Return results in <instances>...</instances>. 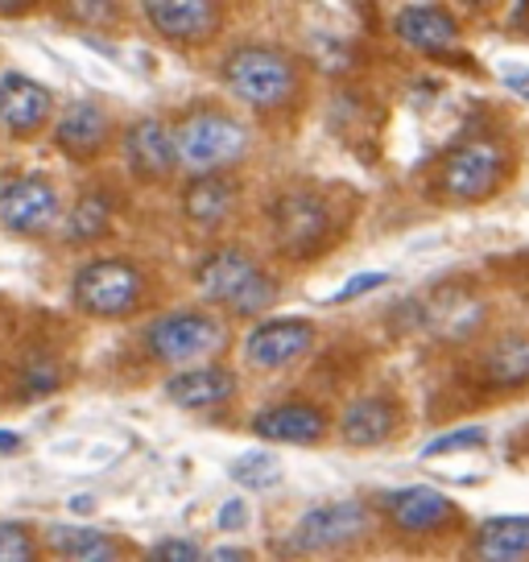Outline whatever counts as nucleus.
<instances>
[{
  "instance_id": "f257e3e1",
  "label": "nucleus",
  "mask_w": 529,
  "mask_h": 562,
  "mask_svg": "<svg viewBox=\"0 0 529 562\" xmlns=\"http://www.w3.org/2000/svg\"><path fill=\"white\" fill-rule=\"evenodd\" d=\"M194 285L207 302L232 306L236 315H261L264 306H273L278 299V285L264 278L261 265L240 248H220L207 261H199Z\"/></svg>"
},
{
  "instance_id": "f03ea898",
  "label": "nucleus",
  "mask_w": 529,
  "mask_h": 562,
  "mask_svg": "<svg viewBox=\"0 0 529 562\" xmlns=\"http://www.w3.org/2000/svg\"><path fill=\"white\" fill-rule=\"evenodd\" d=\"M248 149V133L240 121H232L228 112L199 108L191 116H182L175 128V158L199 175H212L220 166H232Z\"/></svg>"
},
{
  "instance_id": "7ed1b4c3",
  "label": "nucleus",
  "mask_w": 529,
  "mask_h": 562,
  "mask_svg": "<svg viewBox=\"0 0 529 562\" xmlns=\"http://www.w3.org/2000/svg\"><path fill=\"white\" fill-rule=\"evenodd\" d=\"M224 83L245 104L278 108L299 88V70L278 46H240L224 58Z\"/></svg>"
},
{
  "instance_id": "20e7f679",
  "label": "nucleus",
  "mask_w": 529,
  "mask_h": 562,
  "mask_svg": "<svg viewBox=\"0 0 529 562\" xmlns=\"http://www.w3.org/2000/svg\"><path fill=\"white\" fill-rule=\"evenodd\" d=\"M273 236L285 257H315L331 240V203L318 191H285L273 203Z\"/></svg>"
},
{
  "instance_id": "39448f33",
  "label": "nucleus",
  "mask_w": 529,
  "mask_h": 562,
  "mask_svg": "<svg viewBox=\"0 0 529 562\" xmlns=\"http://www.w3.org/2000/svg\"><path fill=\"white\" fill-rule=\"evenodd\" d=\"M75 306L100 318L128 315L142 302V273L128 261H91L75 273Z\"/></svg>"
},
{
  "instance_id": "423d86ee",
  "label": "nucleus",
  "mask_w": 529,
  "mask_h": 562,
  "mask_svg": "<svg viewBox=\"0 0 529 562\" xmlns=\"http://www.w3.org/2000/svg\"><path fill=\"white\" fill-rule=\"evenodd\" d=\"M220 323L203 311H175V315H161L158 323H149L145 331V348L154 351L166 364H191L203 360L207 351L220 348Z\"/></svg>"
},
{
  "instance_id": "0eeeda50",
  "label": "nucleus",
  "mask_w": 529,
  "mask_h": 562,
  "mask_svg": "<svg viewBox=\"0 0 529 562\" xmlns=\"http://www.w3.org/2000/svg\"><path fill=\"white\" fill-rule=\"evenodd\" d=\"M505 158L493 140H463L439 161V191L451 199H488L500 182Z\"/></svg>"
},
{
  "instance_id": "6e6552de",
  "label": "nucleus",
  "mask_w": 529,
  "mask_h": 562,
  "mask_svg": "<svg viewBox=\"0 0 529 562\" xmlns=\"http://www.w3.org/2000/svg\"><path fill=\"white\" fill-rule=\"evenodd\" d=\"M369 509L360 501H336V505H318L302 517L290 533V550L315 554V550H336L369 533Z\"/></svg>"
},
{
  "instance_id": "1a4fd4ad",
  "label": "nucleus",
  "mask_w": 529,
  "mask_h": 562,
  "mask_svg": "<svg viewBox=\"0 0 529 562\" xmlns=\"http://www.w3.org/2000/svg\"><path fill=\"white\" fill-rule=\"evenodd\" d=\"M315 344V327L306 318H269L245 339V356L252 369H285Z\"/></svg>"
},
{
  "instance_id": "9d476101",
  "label": "nucleus",
  "mask_w": 529,
  "mask_h": 562,
  "mask_svg": "<svg viewBox=\"0 0 529 562\" xmlns=\"http://www.w3.org/2000/svg\"><path fill=\"white\" fill-rule=\"evenodd\" d=\"M58 215V191L42 175L13 178L0 191V220L9 232H46Z\"/></svg>"
},
{
  "instance_id": "9b49d317",
  "label": "nucleus",
  "mask_w": 529,
  "mask_h": 562,
  "mask_svg": "<svg viewBox=\"0 0 529 562\" xmlns=\"http://www.w3.org/2000/svg\"><path fill=\"white\" fill-rule=\"evenodd\" d=\"M145 18L154 21V30L170 42H203L220 25V9L207 0H149Z\"/></svg>"
},
{
  "instance_id": "f8f14e48",
  "label": "nucleus",
  "mask_w": 529,
  "mask_h": 562,
  "mask_svg": "<svg viewBox=\"0 0 529 562\" xmlns=\"http://www.w3.org/2000/svg\"><path fill=\"white\" fill-rule=\"evenodd\" d=\"M124 158H128V166H133L137 178L158 182V178H166L178 166L175 133L161 121H137L124 133Z\"/></svg>"
},
{
  "instance_id": "ddd939ff",
  "label": "nucleus",
  "mask_w": 529,
  "mask_h": 562,
  "mask_svg": "<svg viewBox=\"0 0 529 562\" xmlns=\"http://www.w3.org/2000/svg\"><path fill=\"white\" fill-rule=\"evenodd\" d=\"M397 37L423 54H447L459 46V25L451 13H442L435 4H406L397 18H393Z\"/></svg>"
},
{
  "instance_id": "4468645a",
  "label": "nucleus",
  "mask_w": 529,
  "mask_h": 562,
  "mask_svg": "<svg viewBox=\"0 0 529 562\" xmlns=\"http://www.w3.org/2000/svg\"><path fill=\"white\" fill-rule=\"evenodd\" d=\"M327 430V418L318 414L315 405H302V402H282V405H269L252 418V435L269 442H299V447H311V442L323 439Z\"/></svg>"
},
{
  "instance_id": "2eb2a0df",
  "label": "nucleus",
  "mask_w": 529,
  "mask_h": 562,
  "mask_svg": "<svg viewBox=\"0 0 529 562\" xmlns=\"http://www.w3.org/2000/svg\"><path fill=\"white\" fill-rule=\"evenodd\" d=\"M50 91L34 83L30 75H4L0 79V124L9 133H34L37 124L50 116Z\"/></svg>"
},
{
  "instance_id": "dca6fc26",
  "label": "nucleus",
  "mask_w": 529,
  "mask_h": 562,
  "mask_svg": "<svg viewBox=\"0 0 529 562\" xmlns=\"http://www.w3.org/2000/svg\"><path fill=\"white\" fill-rule=\"evenodd\" d=\"M232 393H236V376L228 369H220V364L175 372L166 381V397L175 405H182V409H207V405L228 402Z\"/></svg>"
},
{
  "instance_id": "f3484780",
  "label": "nucleus",
  "mask_w": 529,
  "mask_h": 562,
  "mask_svg": "<svg viewBox=\"0 0 529 562\" xmlns=\"http://www.w3.org/2000/svg\"><path fill=\"white\" fill-rule=\"evenodd\" d=\"M385 509L397 529H406V533H426V529L442 526V521L451 517V501H447L439 488L414 484V488H402V492H393V496H385Z\"/></svg>"
},
{
  "instance_id": "a211bd4d",
  "label": "nucleus",
  "mask_w": 529,
  "mask_h": 562,
  "mask_svg": "<svg viewBox=\"0 0 529 562\" xmlns=\"http://www.w3.org/2000/svg\"><path fill=\"white\" fill-rule=\"evenodd\" d=\"M476 562H529V517H488L472 533Z\"/></svg>"
},
{
  "instance_id": "6ab92c4d",
  "label": "nucleus",
  "mask_w": 529,
  "mask_h": 562,
  "mask_svg": "<svg viewBox=\"0 0 529 562\" xmlns=\"http://www.w3.org/2000/svg\"><path fill=\"white\" fill-rule=\"evenodd\" d=\"M397 426V405L389 397H360L348 405V414L339 422V435L352 447H381Z\"/></svg>"
},
{
  "instance_id": "aec40b11",
  "label": "nucleus",
  "mask_w": 529,
  "mask_h": 562,
  "mask_svg": "<svg viewBox=\"0 0 529 562\" xmlns=\"http://www.w3.org/2000/svg\"><path fill=\"white\" fill-rule=\"evenodd\" d=\"M54 137H58V145H63L67 154H75V158H88V154H95V149L108 140L104 108L88 104V100L71 104L67 112H63V121H58V128H54Z\"/></svg>"
},
{
  "instance_id": "412c9836",
  "label": "nucleus",
  "mask_w": 529,
  "mask_h": 562,
  "mask_svg": "<svg viewBox=\"0 0 529 562\" xmlns=\"http://www.w3.org/2000/svg\"><path fill=\"white\" fill-rule=\"evenodd\" d=\"M480 376L496 389H513L529 381V335H505L480 356Z\"/></svg>"
},
{
  "instance_id": "4be33fe9",
  "label": "nucleus",
  "mask_w": 529,
  "mask_h": 562,
  "mask_svg": "<svg viewBox=\"0 0 529 562\" xmlns=\"http://www.w3.org/2000/svg\"><path fill=\"white\" fill-rule=\"evenodd\" d=\"M232 203H236V187L224 175H199L182 191V211L191 215L194 224H203V228L220 224L232 211Z\"/></svg>"
},
{
  "instance_id": "5701e85b",
  "label": "nucleus",
  "mask_w": 529,
  "mask_h": 562,
  "mask_svg": "<svg viewBox=\"0 0 529 562\" xmlns=\"http://www.w3.org/2000/svg\"><path fill=\"white\" fill-rule=\"evenodd\" d=\"M476 318H480V306L463 299L459 290H435V294H430V306L423 311L426 327H430V331H439V335H451V339L472 331V327H476Z\"/></svg>"
},
{
  "instance_id": "b1692460",
  "label": "nucleus",
  "mask_w": 529,
  "mask_h": 562,
  "mask_svg": "<svg viewBox=\"0 0 529 562\" xmlns=\"http://www.w3.org/2000/svg\"><path fill=\"white\" fill-rule=\"evenodd\" d=\"M54 546L63 562H116V542L95 529H54Z\"/></svg>"
},
{
  "instance_id": "393cba45",
  "label": "nucleus",
  "mask_w": 529,
  "mask_h": 562,
  "mask_svg": "<svg viewBox=\"0 0 529 562\" xmlns=\"http://www.w3.org/2000/svg\"><path fill=\"white\" fill-rule=\"evenodd\" d=\"M108 220H112V199L108 194H83L75 203L71 220H67V240L71 245H83V240H95L108 232Z\"/></svg>"
},
{
  "instance_id": "a878e982",
  "label": "nucleus",
  "mask_w": 529,
  "mask_h": 562,
  "mask_svg": "<svg viewBox=\"0 0 529 562\" xmlns=\"http://www.w3.org/2000/svg\"><path fill=\"white\" fill-rule=\"evenodd\" d=\"M232 480L252 492L273 488V484L282 480V463H278L273 456H264V451H248V456H240L236 463H232Z\"/></svg>"
},
{
  "instance_id": "bb28decb",
  "label": "nucleus",
  "mask_w": 529,
  "mask_h": 562,
  "mask_svg": "<svg viewBox=\"0 0 529 562\" xmlns=\"http://www.w3.org/2000/svg\"><path fill=\"white\" fill-rule=\"evenodd\" d=\"M484 439H488L484 426H463V430H451V435H442V439L426 442L423 459H439V456H451V451H476V447H484Z\"/></svg>"
},
{
  "instance_id": "cd10ccee",
  "label": "nucleus",
  "mask_w": 529,
  "mask_h": 562,
  "mask_svg": "<svg viewBox=\"0 0 529 562\" xmlns=\"http://www.w3.org/2000/svg\"><path fill=\"white\" fill-rule=\"evenodd\" d=\"M37 546L34 533L18 521H0V562H34Z\"/></svg>"
},
{
  "instance_id": "c85d7f7f",
  "label": "nucleus",
  "mask_w": 529,
  "mask_h": 562,
  "mask_svg": "<svg viewBox=\"0 0 529 562\" xmlns=\"http://www.w3.org/2000/svg\"><path fill=\"white\" fill-rule=\"evenodd\" d=\"M145 562H199V546H194L191 538H161V542L145 554Z\"/></svg>"
},
{
  "instance_id": "c756f323",
  "label": "nucleus",
  "mask_w": 529,
  "mask_h": 562,
  "mask_svg": "<svg viewBox=\"0 0 529 562\" xmlns=\"http://www.w3.org/2000/svg\"><path fill=\"white\" fill-rule=\"evenodd\" d=\"M58 364H50V360H37V364H30V369L21 372V385L30 389V393H50V389H58Z\"/></svg>"
},
{
  "instance_id": "7c9ffc66",
  "label": "nucleus",
  "mask_w": 529,
  "mask_h": 562,
  "mask_svg": "<svg viewBox=\"0 0 529 562\" xmlns=\"http://www.w3.org/2000/svg\"><path fill=\"white\" fill-rule=\"evenodd\" d=\"M385 281H389V273H360V278H352L344 290H339L336 302H348V299H356V294H369V290L385 285Z\"/></svg>"
},
{
  "instance_id": "2f4dec72",
  "label": "nucleus",
  "mask_w": 529,
  "mask_h": 562,
  "mask_svg": "<svg viewBox=\"0 0 529 562\" xmlns=\"http://www.w3.org/2000/svg\"><path fill=\"white\" fill-rule=\"evenodd\" d=\"M245 526V501H228L220 509V529H240Z\"/></svg>"
},
{
  "instance_id": "473e14b6",
  "label": "nucleus",
  "mask_w": 529,
  "mask_h": 562,
  "mask_svg": "<svg viewBox=\"0 0 529 562\" xmlns=\"http://www.w3.org/2000/svg\"><path fill=\"white\" fill-rule=\"evenodd\" d=\"M207 562H252V559H248L245 550H236V546H220V550L207 554Z\"/></svg>"
},
{
  "instance_id": "72a5a7b5",
  "label": "nucleus",
  "mask_w": 529,
  "mask_h": 562,
  "mask_svg": "<svg viewBox=\"0 0 529 562\" xmlns=\"http://www.w3.org/2000/svg\"><path fill=\"white\" fill-rule=\"evenodd\" d=\"M505 83H509L521 100H529V70H509V75H505Z\"/></svg>"
},
{
  "instance_id": "f704fd0d",
  "label": "nucleus",
  "mask_w": 529,
  "mask_h": 562,
  "mask_svg": "<svg viewBox=\"0 0 529 562\" xmlns=\"http://www.w3.org/2000/svg\"><path fill=\"white\" fill-rule=\"evenodd\" d=\"M21 447V435L18 430H0V456H13Z\"/></svg>"
},
{
  "instance_id": "c9c22d12",
  "label": "nucleus",
  "mask_w": 529,
  "mask_h": 562,
  "mask_svg": "<svg viewBox=\"0 0 529 562\" xmlns=\"http://www.w3.org/2000/svg\"><path fill=\"white\" fill-rule=\"evenodd\" d=\"M71 9L79 13V18H104L112 4H71Z\"/></svg>"
},
{
  "instance_id": "e433bc0d",
  "label": "nucleus",
  "mask_w": 529,
  "mask_h": 562,
  "mask_svg": "<svg viewBox=\"0 0 529 562\" xmlns=\"http://www.w3.org/2000/svg\"><path fill=\"white\" fill-rule=\"evenodd\" d=\"M71 509H75V513H88V509H91V496H75Z\"/></svg>"
}]
</instances>
